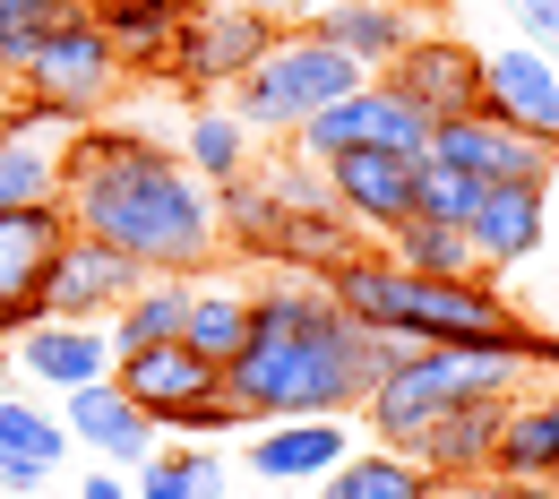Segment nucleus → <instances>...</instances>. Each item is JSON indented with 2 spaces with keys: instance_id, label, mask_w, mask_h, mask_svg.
<instances>
[{
  "instance_id": "39",
  "label": "nucleus",
  "mask_w": 559,
  "mask_h": 499,
  "mask_svg": "<svg viewBox=\"0 0 559 499\" xmlns=\"http://www.w3.org/2000/svg\"><path fill=\"white\" fill-rule=\"evenodd\" d=\"M241 9H259V17H276V26H301L319 0H241Z\"/></svg>"
},
{
  "instance_id": "38",
  "label": "nucleus",
  "mask_w": 559,
  "mask_h": 499,
  "mask_svg": "<svg viewBox=\"0 0 559 499\" xmlns=\"http://www.w3.org/2000/svg\"><path fill=\"white\" fill-rule=\"evenodd\" d=\"M78 499H139L130 491V474H112V465H95V474H86V491Z\"/></svg>"
},
{
  "instance_id": "24",
  "label": "nucleus",
  "mask_w": 559,
  "mask_h": 499,
  "mask_svg": "<svg viewBox=\"0 0 559 499\" xmlns=\"http://www.w3.org/2000/svg\"><path fill=\"white\" fill-rule=\"evenodd\" d=\"M276 190H267V173H241V181H224L215 190V233H224V259H276Z\"/></svg>"
},
{
  "instance_id": "34",
  "label": "nucleus",
  "mask_w": 559,
  "mask_h": 499,
  "mask_svg": "<svg viewBox=\"0 0 559 499\" xmlns=\"http://www.w3.org/2000/svg\"><path fill=\"white\" fill-rule=\"evenodd\" d=\"M139 499H190V465H181V448H155L139 465Z\"/></svg>"
},
{
  "instance_id": "40",
  "label": "nucleus",
  "mask_w": 559,
  "mask_h": 499,
  "mask_svg": "<svg viewBox=\"0 0 559 499\" xmlns=\"http://www.w3.org/2000/svg\"><path fill=\"white\" fill-rule=\"evenodd\" d=\"M181 9H207V0H181Z\"/></svg>"
},
{
  "instance_id": "17",
  "label": "nucleus",
  "mask_w": 559,
  "mask_h": 499,
  "mask_svg": "<svg viewBox=\"0 0 559 499\" xmlns=\"http://www.w3.org/2000/svg\"><path fill=\"white\" fill-rule=\"evenodd\" d=\"M543 215H551V190H534V181H490L483 207L465 215L474 268H483V276H508V268H525V259L543 250Z\"/></svg>"
},
{
  "instance_id": "33",
  "label": "nucleus",
  "mask_w": 559,
  "mask_h": 499,
  "mask_svg": "<svg viewBox=\"0 0 559 499\" xmlns=\"http://www.w3.org/2000/svg\"><path fill=\"white\" fill-rule=\"evenodd\" d=\"M474 207H483V181H474V173H456V164H439V155H421L414 215H430V224H465Z\"/></svg>"
},
{
  "instance_id": "28",
  "label": "nucleus",
  "mask_w": 559,
  "mask_h": 499,
  "mask_svg": "<svg viewBox=\"0 0 559 499\" xmlns=\"http://www.w3.org/2000/svg\"><path fill=\"white\" fill-rule=\"evenodd\" d=\"M405 276H483L474 268V241H465V224H430V215H405L388 241H379Z\"/></svg>"
},
{
  "instance_id": "18",
  "label": "nucleus",
  "mask_w": 559,
  "mask_h": 499,
  "mask_svg": "<svg viewBox=\"0 0 559 499\" xmlns=\"http://www.w3.org/2000/svg\"><path fill=\"white\" fill-rule=\"evenodd\" d=\"M499 423H508V405L483 396V405H448L430 430L405 439V456H414L430 483H465V474H490V456H499Z\"/></svg>"
},
{
  "instance_id": "19",
  "label": "nucleus",
  "mask_w": 559,
  "mask_h": 499,
  "mask_svg": "<svg viewBox=\"0 0 559 499\" xmlns=\"http://www.w3.org/2000/svg\"><path fill=\"white\" fill-rule=\"evenodd\" d=\"M301 26H310L319 44H336V52H345L361 78H379V70H388V61H396V52L421 35L396 0H328V9H310Z\"/></svg>"
},
{
  "instance_id": "21",
  "label": "nucleus",
  "mask_w": 559,
  "mask_h": 499,
  "mask_svg": "<svg viewBox=\"0 0 559 499\" xmlns=\"http://www.w3.org/2000/svg\"><path fill=\"white\" fill-rule=\"evenodd\" d=\"M345 456H353L345 423H259V439H250L259 483H328Z\"/></svg>"
},
{
  "instance_id": "27",
  "label": "nucleus",
  "mask_w": 559,
  "mask_h": 499,
  "mask_svg": "<svg viewBox=\"0 0 559 499\" xmlns=\"http://www.w3.org/2000/svg\"><path fill=\"white\" fill-rule=\"evenodd\" d=\"M353 250H361V224H345V207H319V215H284L276 224V259L267 268H284V276H328Z\"/></svg>"
},
{
  "instance_id": "32",
  "label": "nucleus",
  "mask_w": 559,
  "mask_h": 499,
  "mask_svg": "<svg viewBox=\"0 0 559 499\" xmlns=\"http://www.w3.org/2000/svg\"><path fill=\"white\" fill-rule=\"evenodd\" d=\"M44 199H61V146L0 139V207H44Z\"/></svg>"
},
{
  "instance_id": "11",
  "label": "nucleus",
  "mask_w": 559,
  "mask_h": 499,
  "mask_svg": "<svg viewBox=\"0 0 559 499\" xmlns=\"http://www.w3.org/2000/svg\"><path fill=\"white\" fill-rule=\"evenodd\" d=\"M430 155L439 164H456V173H474V181H534V190H551L559 181V146L525 139V130H508V121H490V112H465V121H439L430 130Z\"/></svg>"
},
{
  "instance_id": "10",
  "label": "nucleus",
  "mask_w": 559,
  "mask_h": 499,
  "mask_svg": "<svg viewBox=\"0 0 559 499\" xmlns=\"http://www.w3.org/2000/svg\"><path fill=\"white\" fill-rule=\"evenodd\" d=\"M112 388L139 405L155 430H181L207 396H224V370L215 361H199L181 336L173 345H139V354H112Z\"/></svg>"
},
{
  "instance_id": "36",
  "label": "nucleus",
  "mask_w": 559,
  "mask_h": 499,
  "mask_svg": "<svg viewBox=\"0 0 559 499\" xmlns=\"http://www.w3.org/2000/svg\"><path fill=\"white\" fill-rule=\"evenodd\" d=\"M181 465H190V499H224V456L215 448H181Z\"/></svg>"
},
{
  "instance_id": "5",
  "label": "nucleus",
  "mask_w": 559,
  "mask_h": 499,
  "mask_svg": "<svg viewBox=\"0 0 559 499\" xmlns=\"http://www.w3.org/2000/svg\"><path fill=\"white\" fill-rule=\"evenodd\" d=\"M353 86H370V78L353 70L336 44H319L310 26H284L276 52L241 78V86H224V112H233L250 139H293L301 121H319L328 104H345Z\"/></svg>"
},
{
  "instance_id": "30",
  "label": "nucleus",
  "mask_w": 559,
  "mask_h": 499,
  "mask_svg": "<svg viewBox=\"0 0 559 499\" xmlns=\"http://www.w3.org/2000/svg\"><path fill=\"white\" fill-rule=\"evenodd\" d=\"M70 17H86V0H0V78H17Z\"/></svg>"
},
{
  "instance_id": "25",
  "label": "nucleus",
  "mask_w": 559,
  "mask_h": 499,
  "mask_svg": "<svg viewBox=\"0 0 559 499\" xmlns=\"http://www.w3.org/2000/svg\"><path fill=\"white\" fill-rule=\"evenodd\" d=\"M181 319H190V276H146V285L104 319V336H112V354H139V345H173Z\"/></svg>"
},
{
  "instance_id": "8",
  "label": "nucleus",
  "mask_w": 559,
  "mask_h": 499,
  "mask_svg": "<svg viewBox=\"0 0 559 499\" xmlns=\"http://www.w3.org/2000/svg\"><path fill=\"white\" fill-rule=\"evenodd\" d=\"M70 241V207H0V336H26L44 319V268Z\"/></svg>"
},
{
  "instance_id": "15",
  "label": "nucleus",
  "mask_w": 559,
  "mask_h": 499,
  "mask_svg": "<svg viewBox=\"0 0 559 499\" xmlns=\"http://www.w3.org/2000/svg\"><path fill=\"white\" fill-rule=\"evenodd\" d=\"M9 345H17V379L44 388V396H78V388L112 379V336L104 328H78V319H35Z\"/></svg>"
},
{
  "instance_id": "4",
  "label": "nucleus",
  "mask_w": 559,
  "mask_h": 499,
  "mask_svg": "<svg viewBox=\"0 0 559 499\" xmlns=\"http://www.w3.org/2000/svg\"><path fill=\"white\" fill-rule=\"evenodd\" d=\"M483 396H525V361L483 354V345H405V361L361 396V423L379 430V448H405L430 430L448 405H483Z\"/></svg>"
},
{
  "instance_id": "1",
  "label": "nucleus",
  "mask_w": 559,
  "mask_h": 499,
  "mask_svg": "<svg viewBox=\"0 0 559 499\" xmlns=\"http://www.w3.org/2000/svg\"><path fill=\"white\" fill-rule=\"evenodd\" d=\"M396 361L405 345L353 328L319 276H284L276 293H250V336L224 361V396L250 423H345Z\"/></svg>"
},
{
  "instance_id": "7",
  "label": "nucleus",
  "mask_w": 559,
  "mask_h": 499,
  "mask_svg": "<svg viewBox=\"0 0 559 499\" xmlns=\"http://www.w3.org/2000/svg\"><path fill=\"white\" fill-rule=\"evenodd\" d=\"M9 86H17V95H35V104H52L70 130H86V121L130 86V70H121V52L104 44V26H95V17H70V26H61L26 70L9 78Z\"/></svg>"
},
{
  "instance_id": "41",
  "label": "nucleus",
  "mask_w": 559,
  "mask_h": 499,
  "mask_svg": "<svg viewBox=\"0 0 559 499\" xmlns=\"http://www.w3.org/2000/svg\"><path fill=\"white\" fill-rule=\"evenodd\" d=\"M0 86H9V78H0Z\"/></svg>"
},
{
  "instance_id": "6",
  "label": "nucleus",
  "mask_w": 559,
  "mask_h": 499,
  "mask_svg": "<svg viewBox=\"0 0 559 499\" xmlns=\"http://www.w3.org/2000/svg\"><path fill=\"white\" fill-rule=\"evenodd\" d=\"M276 35H284L276 17H259V9H241V0H207V9L181 17L173 52H164V78H173L190 104H199V95H224V86H241V78L276 52Z\"/></svg>"
},
{
  "instance_id": "13",
  "label": "nucleus",
  "mask_w": 559,
  "mask_h": 499,
  "mask_svg": "<svg viewBox=\"0 0 559 499\" xmlns=\"http://www.w3.org/2000/svg\"><path fill=\"white\" fill-rule=\"evenodd\" d=\"M328 173V190H336V207H345V224H361V233H396L405 215H414V173L421 155H388V146H345V155H328L319 164Z\"/></svg>"
},
{
  "instance_id": "23",
  "label": "nucleus",
  "mask_w": 559,
  "mask_h": 499,
  "mask_svg": "<svg viewBox=\"0 0 559 499\" xmlns=\"http://www.w3.org/2000/svg\"><path fill=\"white\" fill-rule=\"evenodd\" d=\"M241 336H250V293L224 285V276H190V319H181V345L224 370V361L241 354Z\"/></svg>"
},
{
  "instance_id": "22",
  "label": "nucleus",
  "mask_w": 559,
  "mask_h": 499,
  "mask_svg": "<svg viewBox=\"0 0 559 499\" xmlns=\"http://www.w3.org/2000/svg\"><path fill=\"white\" fill-rule=\"evenodd\" d=\"M86 17L104 26V44L121 52V70H146L164 78V52H173V35H181V0H86Z\"/></svg>"
},
{
  "instance_id": "14",
  "label": "nucleus",
  "mask_w": 559,
  "mask_h": 499,
  "mask_svg": "<svg viewBox=\"0 0 559 499\" xmlns=\"http://www.w3.org/2000/svg\"><path fill=\"white\" fill-rule=\"evenodd\" d=\"M483 112L525 130V139L559 146V61L534 52V44H508V52H483Z\"/></svg>"
},
{
  "instance_id": "2",
  "label": "nucleus",
  "mask_w": 559,
  "mask_h": 499,
  "mask_svg": "<svg viewBox=\"0 0 559 499\" xmlns=\"http://www.w3.org/2000/svg\"><path fill=\"white\" fill-rule=\"evenodd\" d=\"M61 207H70V233L121 250L146 276H207L224 259L215 190L155 139H121L86 121L61 146Z\"/></svg>"
},
{
  "instance_id": "37",
  "label": "nucleus",
  "mask_w": 559,
  "mask_h": 499,
  "mask_svg": "<svg viewBox=\"0 0 559 499\" xmlns=\"http://www.w3.org/2000/svg\"><path fill=\"white\" fill-rule=\"evenodd\" d=\"M44 483H52L44 465H26V456H0V499H35Z\"/></svg>"
},
{
  "instance_id": "26",
  "label": "nucleus",
  "mask_w": 559,
  "mask_h": 499,
  "mask_svg": "<svg viewBox=\"0 0 559 499\" xmlns=\"http://www.w3.org/2000/svg\"><path fill=\"white\" fill-rule=\"evenodd\" d=\"M319 499H439V483L421 474L405 448H353L345 465L319 483Z\"/></svg>"
},
{
  "instance_id": "35",
  "label": "nucleus",
  "mask_w": 559,
  "mask_h": 499,
  "mask_svg": "<svg viewBox=\"0 0 559 499\" xmlns=\"http://www.w3.org/2000/svg\"><path fill=\"white\" fill-rule=\"evenodd\" d=\"M508 17L525 26L534 52H551V61H559V0H508Z\"/></svg>"
},
{
  "instance_id": "12",
  "label": "nucleus",
  "mask_w": 559,
  "mask_h": 499,
  "mask_svg": "<svg viewBox=\"0 0 559 499\" xmlns=\"http://www.w3.org/2000/svg\"><path fill=\"white\" fill-rule=\"evenodd\" d=\"M146 285V268H130L121 250H104V241H86L70 233L61 241V259L44 268V319H78V328H104L130 293Z\"/></svg>"
},
{
  "instance_id": "20",
  "label": "nucleus",
  "mask_w": 559,
  "mask_h": 499,
  "mask_svg": "<svg viewBox=\"0 0 559 499\" xmlns=\"http://www.w3.org/2000/svg\"><path fill=\"white\" fill-rule=\"evenodd\" d=\"M490 474H499V483H543V491H559V388L508 396V423H499Z\"/></svg>"
},
{
  "instance_id": "16",
  "label": "nucleus",
  "mask_w": 559,
  "mask_h": 499,
  "mask_svg": "<svg viewBox=\"0 0 559 499\" xmlns=\"http://www.w3.org/2000/svg\"><path fill=\"white\" fill-rule=\"evenodd\" d=\"M61 430H70L95 465H112V474H139L146 456L164 448V439H155V423H146V414L121 396V388H112V379H95V388L61 396Z\"/></svg>"
},
{
  "instance_id": "9",
  "label": "nucleus",
  "mask_w": 559,
  "mask_h": 499,
  "mask_svg": "<svg viewBox=\"0 0 559 499\" xmlns=\"http://www.w3.org/2000/svg\"><path fill=\"white\" fill-rule=\"evenodd\" d=\"M388 86L414 104L421 121L439 130V121H465V112H483V52L465 44V35H414L396 61H388Z\"/></svg>"
},
{
  "instance_id": "29",
  "label": "nucleus",
  "mask_w": 559,
  "mask_h": 499,
  "mask_svg": "<svg viewBox=\"0 0 559 499\" xmlns=\"http://www.w3.org/2000/svg\"><path fill=\"white\" fill-rule=\"evenodd\" d=\"M181 164L207 181V190H224V181H241L250 173V130L233 121V112H190V139H181Z\"/></svg>"
},
{
  "instance_id": "3",
  "label": "nucleus",
  "mask_w": 559,
  "mask_h": 499,
  "mask_svg": "<svg viewBox=\"0 0 559 499\" xmlns=\"http://www.w3.org/2000/svg\"><path fill=\"white\" fill-rule=\"evenodd\" d=\"M319 285L370 336H396V345H483V354H508V361H525V370H551L559 379V336L525 328L516 301L499 293V276H405L388 250L361 241Z\"/></svg>"
},
{
  "instance_id": "31",
  "label": "nucleus",
  "mask_w": 559,
  "mask_h": 499,
  "mask_svg": "<svg viewBox=\"0 0 559 499\" xmlns=\"http://www.w3.org/2000/svg\"><path fill=\"white\" fill-rule=\"evenodd\" d=\"M70 448L78 439L61 430V414H44L35 396H0V456H26V465H44V474H61Z\"/></svg>"
}]
</instances>
